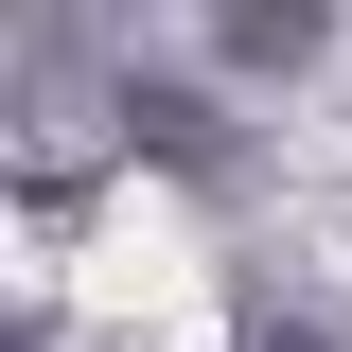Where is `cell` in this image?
Returning <instances> with one entry per match:
<instances>
[{
  "label": "cell",
  "instance_id": "6da1fadb",
  "mask_svg": "<svg viewBox=\"0 0 352 352\" xmlns=\"http://www.w3.org/2000/svg\"><path fill=\"white\" fill-rule=\"evenodd\" d=\"M212 36H229V71H317L335 53V0H212Z\"/></svg>",
  "mask_w": 352,
  "mask_h": 352
},
{
  "label": "cell",
  "instance_id": "7a4b0ae2",
  "mask_svg": "<svg viewBox=\"0 0 352 352\" xmlns=\"http://www.w3.org/2000/svg\"><path fill=\"white\" fill-rule=\"evenodd\" d=\"M124 124H141V159H176V176H212V159H229V124L194 106V88H124Z\"/></svg>",
  "mask_w": 352,
  "mask_h": 352
}]
</instances>
